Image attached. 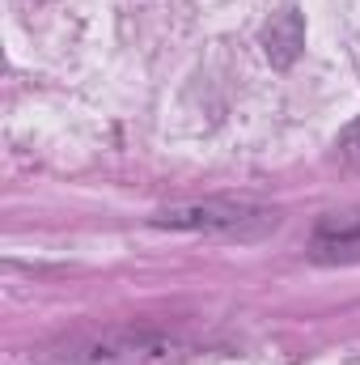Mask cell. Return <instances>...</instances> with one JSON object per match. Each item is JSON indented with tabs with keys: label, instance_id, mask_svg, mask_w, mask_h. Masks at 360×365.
<instances>
[{
	"label": "cell",
	"instance_id": "cell-1",
	"mask_svg": "<svg viewBox=\"0 0 360 365\" xmlns=\"http://www.w3.org/2000/svg\"><path fill=\"white\" fill-rule=\"evenodd\" d=\"M182 357V340L153 327H110L64 340L55 361L64 365H166Z\"/></svg>",
	"mask_w": 360,
	"mask_h": 365
},
{
	"label": "cell",
	"instance_id": "cell-2",
	"mask_svg": "<svg viewBox=\"0 0 360 365\" xmlns=\"http://www.w3.org/2000/svg\"><path fill=\"white\" fill-rule=\"evenodd\" d=\"M153 225L166 230H195V234H263L275 230V212L250 208V204H225V200H203V204H174L153 217Z\"/></svg>",
	"mask_w": 360,
	"mask_h": 365
},
{
	"label": "cell",
	"instance_id": "cell-3",
	"mask_svg": "<svg viewBox=\"0 0 360 365\" xmlns=\"http://www.w3.org/2000/svg\"><path fill=\"white\" fill-rule=\"evenodd\" d=\"M318 259H360V217H331L314 234Z\"/></svg>",
	"mask_w": 360,
	"mask_h": 365
},
{
	"label": "cell",
	"instance_id": "cell-4",
	"mask_svg": "<svg viewBox=\"0 0 360 365\" xmlns=\"http://www.w3.org/2000/svg\"><path fill=\"white\" fill-rule=\"evenodd\" d=\"M335 149H339V158H344V162H360V119L344 132V136H339V145H335Z\"/></svg>",
	"mask_w": 360,
	"mask_h": 365
}]
</instances>
